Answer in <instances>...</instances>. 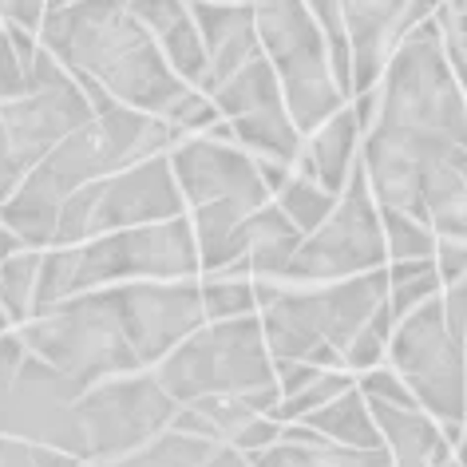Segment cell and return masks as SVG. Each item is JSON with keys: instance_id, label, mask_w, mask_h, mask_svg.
I'll return each instance as SVG.
<instances>
[{"instance_id": "d590c367", "label": "cell", "mask_w": 467, "mask_h": 467, "mask_svg": "<svg viewBox=\"0 0 467 467\" xmlns=\"http://www.w3.org/2000/svg\"><path fill=\"white\" fill-rule=\"evenodd\" d=\"M25 91V64H20V52L8 36V28L0 25V99H16Z\"/></svg>"}, {"instance_id": "816d5d0a", "label": "cell", "mask_w": 467, "mask_h": 467, "mask_svg": "<svg viewBox=\"0 0 467 467\" xmlns=\"http://www.w3.org/2000/svg\"><path fill=\"white\" fill-rule=\"evenodd\" d=\"M463 91H467V84H463Z\"/></svg>"}, {"instance_id": "cb8c5ba5", "label": "cell", "mask_w": 467, "mask_h": 467, "mask_svg": "<svg viewBox=\"0 0 467 467\" xmlns=\"http://www.w3.org/2000/svg\"><path fill=\"white\" fill-rule=\"evenodd\" d=\"M301 424L321 431L325 440L348 443V448H384L380 428H377V420H372V408H368L365 392H360L357 384L345 389V392H337L329 404H321L317 412H309Z\"/></svg>"}, {"instance_id": "484cf974", "label": "cell", "mask_w": 467, "mask_h": 467, "mask_svg": "<svg viewBox=\"0 0 467 467\" xmlns=\"http://www.w3.org/2000/svg\"><path fill=\"white\" fill-rule=\"evenodd\" d=\"M389 274V309L392 317L400 321L408 317L416 306H424L428 297H436L443 282L436 270V258H412V262H389L384 265Z\"/></svg>"}, {"instance_id": "60d3db41", "label": "cell", "mask_w": 467, "mask_h": 467, "mask_svg": "<svg viewBox=\"0 0 467 467\" xmlns=\"http://www.w3.org/2000/svg\"><path fill=\"white\" fill-rule=\"evenodd\" d=\"M282 436V424H277L274 416H254L246 428H242V436L234 440V448H242V451H262V448H270V443Z\"/></svg>"}, {"instance_id": "b9f144b4", "label": "cell", "mask_w": 467, "mask_h": 467, "mask_svg": "<svg viewBox=\"0 0 467 467\" xmlns=\"http://www.w3.org/2000/svg\"><path fill=\"white\" fill-rule=\"evenodd\" d=\"M0 467H36V443L0 431Z\"/></svg>"}, {"instance_id": "4316f807", "label": "cell", "mask_w": 467, "mask_h": 467, "mask_svg": "<svg viewBox=\"0 0 467 467\" xmlns=\"http://www.w3.org/2000/svg\"><path fill=\"white\" fill-rule=\"evenodd\" d=\"M337 198L341 194H329L321 182H313L309 174H301L297 167L289 171V179L274 191V202L285 210L289 222L301 230V234H309V230H317L325 218L333 214V206H337Z\"/></svg>"}, {"instance_id": "4fadbf2b", "label": "cell", "mask_w": 467, "mask_h": 467, "mask_svg": "<svg viewBox=\"0 0 467 467\" xmlns=\"http://www.w3.org/2000/svg\"><path fill=\"white\" fill-rule=\"evenodd\" d=\"M198 242L191 218L147 222V226L108 230L79 242L76 294L123 282H171V277H198Z\"/></svg>"}, {"instance_id": "6da1fadb", "label": "cell", "mask_w": 467, "mask_h": 467, "mask_svg": "<svg viewBox=\"0 0 467 467\" xmlns=\"http://www.w3.org/2000/svg\"><path fill=\"white\" fill-rule=\"evenodd\" d=\"M377 91L380 108L360 135V167L380 206L412 214L424 171L467 150V91L448 60L440 13L396 44Z\"/></svg>"}, {"instance_id": "52a82bcc", "label": "cell", "mask_w": 467, "mask_h": 467, "mask_svg": "<svg viewBox=\"0 0 467 467\" xmlns=\"http://www.w3.org/2000/svg\"><path fill=\"white\" fill-rule=\"evenodd\" d=\"M16 333L32 353L56 365L64 377H72L79 389L143 368L123 333L111 285L79 289V294L56 301L52 309L28 317L25 325H16Z\"/></svg>"}, {"instance_id": "ac0fdd59", "label": "cell", "mask_w": 467, "mask_h": 467, "mask_svg": "<svg viewBox=\"0 0 467 467\" xmlns=\"http://www.w3.org/2000/svg\"><path fill=\"white\" fill-rule=\"evenodd\" d=\"M186 214V198L174 179L171 155L159 150L150 159H139L131 167L91 182V214H88V238L108 230L147 226V222H167Z\"/></svg>"}, {"instance_id": "8d00e7d4", "label": "cell", "mask_w": 467, "mask_h": 467, "mask_svg": "<svg viewBox=\"0 0 467 467\" xmlns=\"http://www.w3.org/2000/svg\"><path fill=\"white\" fill-rule=\"evenodd\" d=\"M440 301H443V321H448V329L455 333V341L467 345V274L460 277V282L443 285Z\"/></svg>"}, {"instance_id": "7402d4cb", "label": "cell", "mask_w": 467, "mask_h": 467, "mask_svg": "<svg viewBox=\"0 0 467 467\" xmlns=\"http://www.w3.org/2000/svg\"><path fill=\"white\" fill-rule=\"evenodd\" d=\"M246 455L258 467H392L389 448H348V443L325 440L301 420L282 424V436L270 448Z\"/></svg>"}, {"instance_id": "7c38bea8", "label": "cell", "mask_w": 467, "mask_h": 467, "mask_svg": "<svg viewBox=\"0 0 467 467\" xmlns=\"http://www.w3.org/2000/svg\"><path fill=\"white\" fill-rule=\"evenodd\" d=\"M389 265V246H384L380 226V202L368 186L365 167H353L348 186L337 198L333 214L301 238L285 270V282L317 285V282H341L353 274H368Z\"/></svg>"}, {"instance_id": "f907efd6", "label": "cell", "mask_w": 467, "mask_h": 467, "mask_svg": "<svg viewBox=\"0 0 467 467\" xmlns=\"http://www.w3.org/2000/svg\"><path fill=\"white\" fill-rule=\"evenodd\" d=\"M0 8H5V0H0Z\"/></svg>"}, {"instance_id": "9a60e30c", "label": "cell", "mask_w": 467, "mask_h": 467, "mask_svg": "<svg viewBox=\"0 0 467 467\" xmlns=\"http://www.w3.org/2000/svg\"><path fill=\"white\" fill-rule=\"evenodd\" d=\"M91 115L96 108L72 76L56 88L0 99V202L28 179V171L56 143H64Z\"/></svg>"}, {"instance_id": "4dcf8cb0", "label": "cell", "mask_w": 467, "mask_h": 467, "mask_svg": "<svg viewBox=\"0 0 467 467\" xmlns=\"http://www.w3.org/2000/svg\"><path fill=\"white\" fill-rule=\"evenodd\" d=\"M202 285V309L206 321L222 317H242V313H258V297H254L250 277H234V274H198Z\"/></svg>"}, {"instance_id": "c3c4849f", "label": "cell", "mask_w": 467, "mask_h": 467, "mask_svg": "<svg viewBox=\"0 0 467 467\" xmlns=\"http://www.w3.org/2000/svg\"><path fill=\"white\" fill-rule=\"evenodd\" d=\"M5 329H13V317H8V313L0 309V333H5Z\"/></svg>"}, {"instance_id": "603a6c76", "label": "cell", "mask_w": 467, "mask_h": 467, "mask_svg": "<svg viewBox=\"0 0 467 467\" xmlns=\"http://www.w3.org/2000/svg\"><path fill=\"white\" fill-rule=\"evenodd\" d=\"M368 408L392 455V467H448L451 448L436 416H428L424 408H400L389 400H368Z\"/></svg>"}, {"instance_id": "f6af8a7d", "label": "cell", "mask_w": 467, "mask_h": 467, "mask_svg": "<svg viewBox=\"0 0 467 467\" xmlns=\"http://www.w3.org/2000/svg\"><path fill=\"white\" fill-rule=\"evenodd\" d=\"M440 13H443V16H463V13H467V0H443Z\"/></svg>"}, {"instance_id": "8fae6325", "label": "cell", "mask_w": 467, "mask_h": 467, "mask_svg": "<svg viewBox=\"0 0 467 467\" xmlns=\"http://www.w3.org/2000/svg\"><path fill=\"white\" fill-rule=\"evenodd\" d=\"M389 357L420 408L443 424V436L460 440L467 424V345L443 321L440 294L392 325Z\"/></svg>"}, {"instance_id": "ab89813d", "label": "cell", "mask_w": 467, "mask_h": 467, "mask_svg": "<svg viewBox=\"0 0 467 467\" xmlns=\"http://www.w3.org/2000/svg\"><path fill=\"white\" fill-rule=\"evenodd\" d=\"M325 368H317L313 360H274V377H277V392L294 396L297 389H306L309 380H317Z\"/></svg>"}, {"instance_id": "ba28073f", "label": "cell", "mask_w": 467, "mask_h": 467, "mask_svg": "<svg viewBox=\"0 0 467 467\" xmlns=\"http://www.w3.org/2000/svg\"><path fill=\"white\" fill-rule=\"evenodd\" d=\"M250 8L262 56L277 72V84H282L285 108L294 115L297 131H317L333 111H341L348 103L333 76L329 44H325L317 16L309 13L306 0H250Z\"/></svg>"}, {"instance_id": "44dd1931", "label": "cell", "mask_w": 467, "mask_h": 467, "mask_svg": "<svg viewBox=\"0 0 467 467\" xmlns=\"http://www.w3.org/2000/svg\"><path fill=\"white\" fill-rule=\"evenodd\" d=\"M360 123L353 115V103H345L341 111H333L317 131L301 135V150L294 167L309 174L313 182H321L329 194H341L348 186V174L360 162Z\"/></svg>"}, {"instance_id": "5bb4252c", "label": "cell", "mask_w": 467, "mask_h": 467, "mask_svg": "<svg viewBox=\"0 0 467 467\" xmlns=\"http://www.w3.org/2000/svg\"><path fill=\"white\" fill-rule=\"evenodd\" d=\"M76 412L88 436V463H103L143 448L147 440L167 431L179 412V400L155 380L150 368H135L84 389Z\"/></svg>"}, {"instance_id": "7a4b0ae2", "label": "cell", "mask_w": 467, "mask_h": 467, "mask_svg": "<svg viewBox=\"0 0 467 467\" xmlns=\"http://www.w3.org/2000/svg\"><path fill=\"white\" fill-rule=\"evenodd\" d=\"M174 143H179V135L162 115L115 103V108L91 115L84 127H76L64 143H56L28 171V179L0 202V222L25 246L48 250L56 242V218H60L67 194H76L79 186L96 179H108L139 159L171 150Z\"/></svg>"}, {"instance_id": "bcb514c9", "label": "cell", "mask_w": 467, "mask_h": 467, "mask_svg": "<svg viewBox=\"0 0 467 467\" xmlns=\"http://www.w3.org/2000/svg\"><path fill=\"white\" fill-rule=\"evenodd\" d=\"M440 16H443V13H440ZM443 25L455 28V32H467V13H463V16H443Z\"/></svg>"}, {"instance_id": "74e56055", "label": "cell", "mask_w": 467, "mask_h": 467, "mask_svg": "<svg viewBox=\"0 0 467 467\" xmlns=\"http://www.w3.org/2000/svg\"><path fill=\"white\" fill-rule=\"evenodd\" d=\"M436 270H440V282L451 285L467 274V242L463 238H440L436 242Z\"/></svg>"}, {"instance_id": "8992f818", "label": "cell", "mask_w": 467, "mask_h": 467, "mask_svg": "<svg viewBox=\"0 0 467 467\" xmlns=\"http://www.w3.org/2000/svg\"><path fill=\"white\" fill-rule=\"evenodd\" d=\"M150 372L179 404L214 392L282 396L258 313L206 321L182 345H174L159 365H150Z\"/></svg>"}, {"instance_id": "2e32d148", "label": "cell", "mask_w": 467, "mask_h": 467, "mask_svg": "<svg viewBox=\"0 0 467 467\" xmlns=\"http://www.w3.org/2000/svg\"><path fill=\"white\" fill-rule=\"evenodd\" d=\"M218 115L226 119L230 135L238 139L250 155L258 159H282V162H297L301 150V131L294 123V115L285 108L282 84L270 60L258 52L234 76H226L222 84L210 91Z\"/></svg>"}, {"instance_id": "d6986e66", "label": "cell", "mask_w": 467, "mask_h": 467, "mask_svg": "<svg viewBox=\"0 0 467 467\" xmlns=\"http://www.w3.org/2000/svg\"><path fill=\"white\" fill-rule=\"evenodd\" d=\"M191 13L198 25V36L206 44V79L198 91H214L222 79L234 76L250 56L262 52L258 28H254L250 0H191Z\"/></svg>"}, {"instance_id": "ffe728a7", "label": "cell", "mask_w": 467, "mask_h": 467, "mask_svg": "<svg viewBox=\"0 0 467 467\" xmlns=\"http://www.w3.org/2000/svg\"><path fill=\"white\" fill-rule=\"evenodd\" d=\"M131 13L143 20V28L155 36V44L167 56V64L179 72L182 84L202 88L206 79V44L198 36L191 0H127Z\"/></svg>"}, {"instance_id": "d4e9b609", "label": "cell", "mask_w": 467, "mask_h": 467, "mask_svg": "<svg viewBox=\"0 0 467 467\" xmlns=\"http://www.w3.org/2000/svg\"><path fill=\"white\" fill-rule=\"evenodd\" d=\"M214 448H218L214 440L167 428V431H159L155 440H147L143 448L115 455V460H103V463H79V467H206Z\"/></svg>"}, {"instance_id": "30bf717a", "label": "cell", "mask_w": 467, "mask_h": 467, "mask_svg": "<svg viewBox=\"0 0 467 467\" xmlns=\"http://www.w3.org/2000/svg\"><path fill=\"white\" fill-rule=\"evenodd\" d=\"M329 44L333 76L348 99L380 84L392 48L416 25L436 16L443 0H306Z\"/></svg>"}, {"instance_id": "5b68a950", "label": "cell", "mask_w": 467, "mask_h": 467, "mask_svg": "<svg viewBox=\"0 0 467 467\" xmlns=\"http://www.w3.org/2000/svg\"><path fill=\"white\" fill-rule=\"evenodd\" d=\"M167 155L186 198V218L194 226L198 265H202L218 254L230 230L270 202L274 194L258 171V159L230 135L226 119H218L198 135L179 139Z\"/></svg>"}, {"instance_id": "83f0119b", "label": "cell", "mask_w": 467, "mask_h": 467, "mask_svg": "<svg viewBox=\"0 0 467 467\" xmlns=\"http://www.w3.org/2000/svg\"><path fill=\"white\" fill-rule=\"evenodd\" d=\"M44 250H16L13 258L0 262V309L13 317V325H25L32 317V294H36Z\"/></svg>"}, {"instance_id": "e575fe53", "label": "cell", "mask_w": 467, "mask_h": 467, "mask_svg": "<svg viewBox=\"0 0 467 467\" xmlns=\"http://www.w3.org/2000/svg\"><path fill=\"white\" fill-rule=\"evenodd\" d=\"M357 389L368 396V400H389V404H400V408H420V400L412 396V389L400 380L396 368H368L360 372Z\"/></svg>"}, {"instance_id": "277c9868", "label": "cell", "mask_w": 467, "mask_h": 467, "mask_svg": "<svg viewBox=\"0 0 467 467\" xmlns=\"http://www.w3.org/2000/svg\"><path fill=\"white\" fill-rule=\"evenodd\" d=\"M389 297V274L368 270L341 282L297 285L282 282L274 301L258 309L274 360H313L317 368H341L345 345L357 337L377 306Z\"/></svg>"}, {"instance_id": "e0dca14e", "label": "cell", "mask_w": 467, "mask_h": 467, "mask_svg": "<svg viewBox=\"0 0 467 467\" xmlns=\"http://www.w3.org/2000/svg\"><path fill=\"white\" fill-rule=\"evenodd\" d=\"M115 289L123 333L131 341L139 365L150 368L182 345L194 329L206 325L202 285L198 277H171V282H123Z\"/></svg>"}, {"instance_id": "7bdbcfd3", "label": "cell", "mask_w": 467, "mask_h": 467, "mask_svg": "<svg viewBox=\"0 0 467 467\" xmlns=\"http://www.w3.org/2000/svg\"><path fill=\"white\" fill-rule=\"evenodd\" d=\"M206 467H258V463H254V460H250V455L242 451V448H234V443H218Z\"/></svg>"}, {"instance_id": "d6a6232c", "label": "cell", "mask_w": 467, "mask_h": 467, "mask_svg": "<svg viewBox=\"0 0 467 467\" xmlns=\"http://www.w3.org/2000/svg\"><path fill=\"white\" fill-rule=\"evenodd\" d=\"M345 389H353V377L341 368H325L317 380H309L306 389H297L294 396H282L274 408H270V416L277 420V424H294V420H306L309 412H317L321 404H329L337 392H345Z\"/></svg>"}, {"instance_id": "1f68e13d", "label": "cell", "mask_w": 467, "mask_h": 467, "mask_svg": "<svg viewBox=\"0 0 467 467\" xmlns=\"http://www.w3.org/2000/svg\"><path fill=\"white\" fill-rule=\"evenodd\" d=\"M392 325H396V317H392V309H389V297H384L380 306H377V313H372V317L357 329L353 341L345 345L341 365H345L348 372H368V368H377V360L389 353Z\"/></svg>"}, {"instance_id": "f546056e", "label": "cell", "mask_w": 467, "mask_h": 467, "mask_svg": "<svg viewBox=\"0 0 467 467\" xmlns=\"http://www.w3.org/2000/svg\"><path fill=\"white\" fill-rule=\"evenodd\" d=\"M76 265L79 246H48L40 254V274H36V294H32V317L52 309L56 301L76 294Z\"/></svg>"}, {"instance_id": "ee69618b", "label": "cell", "mask_w": 467, "mask_h": 467, "mask_svg": "<svg viewBox=\"0 0 467 467\" xmlns=\"http://www.w3.org/2000/svg\"><path fill=\"white\" fill-rule=\"evenodd\" d=\"M16 250H32V246H25V242H20L16 238V234L13 230H8L5 226V222H0V262H5V258H13V254Z\"/></svg>"}, {"instance_id": "3957f363", "label": "cell", "mask_w": 467, "mask_h": 467, "mask_svg": "<svg viewBox=\"0 0 467 467\" xmlns=\"http://www.w3.org/2000/svg\"><path fill=\"white\" fill-rule=\"evenodd\" d=\"M36 36L72 76H91L127 108L167 115L191 88L167 64L127 0H76L67 8H52Z\"/></svg>"}, {"instance_id": "f1b7e54d", "label": "cell", "mask_w": 467, "mask_h": 467, "mask_svg": "<svg viewBox=\"0 0 467 467\" xmlns=\"http://www.w3.org/2000/svg\"><path fill=\"white\" fill-rule=\"evenodd\" d=\"M380 226H384V246H389V262H412V258H436V230L420 222L408 210L380 206Z\"/></svg>"}, {"instance_id": "681fc988", "label": "cell", "mask_w": 467, "mask_h": 467, "mask_svg": "<svg viewBox=\"0 0 467 467\" xmlns=\"http://www.w3.org/2000/svg\"><path fill=\"white\" fill-rule=\"evenodd\" d=\"M67 5H76V0H48V13L52 8H67Z\"/></svg>"}, {"instance_id": "836d02e7", "label": "cell", "mask_w": 467, "mask_h": 467, "mask_svg": "<svg viewBox=\"0 0 467 467\" xmlns=\"http://www.w3.org/2000/svg\"><path fill=\"white\" fill-rule=\"evenodd\" d=\"M171 127H174V135L186 139V135H198V131H206V127H214L222 115L214 108V99L206 96V91H198V88H186L179 99L171 103V111L162 115Z\"/></svg>"}, {"instance_id": "9c48e42d", "label": "cell", "mask_w": 467, "mask_h": 467, "mask_svg": "<svg viewBox=\"0 0 467 467\" xmlns=\"http://www.w3.org/2000/svg\"><path fill=\"white\" fill-rule=\"evenodd\" d=\"M79 384L20 341L16 325L0 333V431L44 448H60L88 463L79 424Z\"/></svg>"}, {"instance_id": "7dc6e473", "label": "cell", "mask_w": 467, "mask_h": 467, "mask_svg": "<svg viewBox=\"0 0 467 467\" xmlns=\"http://www.w3.org/2000/svg\"><path fill=\"white\" fill-rule=\"evenodd\" d=\"M460 467H467V436H460Z\"/></svg>"}, {"instance_id": "f35d334b", "label": "cell", "mask_w": 467, "mask_h": 467, "mask_svg": "<svg viewBox=\"0 0 467 467\" xmlns=\"http://www.w3.org/2000/svg\"><path fill=\"white\" fill-rule=\"evenodd\" d=\"M44 16H48V0H5L0 20L8 28H25V32H40Z\"/></svg>"}]
</instances>
